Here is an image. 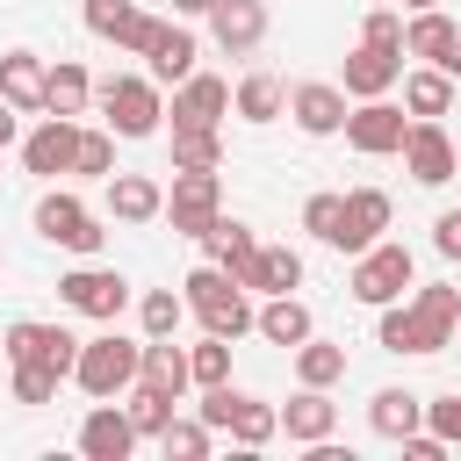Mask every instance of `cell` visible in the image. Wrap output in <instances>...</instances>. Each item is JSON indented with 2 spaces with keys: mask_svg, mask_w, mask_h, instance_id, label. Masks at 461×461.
Segmentation results:
<instances>
[{
  "mask_svg": "<svg viewBox=\"0 0 461 461\" xmlns=\"http://www.w3.org/2000/svg\"><path fill=\"white\" fill-rule=\"evenodd\" d=\"M173 403L180 396H166V389H151V382H130V425H137V439H158L166 432V418H173Z\"/></svg>",
  "mask_w": 461,
  "mask_h": 461,
  "instance_id": "obj_35",
  "label": "cell"
},
{
  "mask_svg": "<svg viewBox=\"0 0 461 461\" xmlns=\"http://www.w3.org/2000/svg\"><path fill=\"white\" fill-rule=\"evenodd\" d=\"M43 72H50V65H43L36 50H7V58H0V101H14L22 115H43Z\"/></svg>",
  "mask_w": 461,
  "mask_h": 461,
  "instance_id": "obj_24",
  "label": "cell"
},
{
  "mask_svg": "<svg viewBox=\"0 0 461 461\" xmlns=\"http://www.w3.org/2000/svg\"><path fill=\"white\" fill-rule=\"evenodd\" d=\"M432 252L439 259H461V209H439L432 216Z\"/></svg>",
  "mask_w": 461,
  "mask_h": 461,
  "instance_id": "obj_44",
  "label": "cell"
},
{
  "mask_svg": "<svg viewBox=\"0 0 461 461\" xmlns=\"http://www.w3.org/2000/svg\"><path fill=\"white\" fill-rule=\"evenodd\" d=\"M411 274H418V259H411V245H389V238H375L367 252H353V303H367V310H382V303H396L403 288H411Z\"/></svg>",
  "mask_w": 461,
  "mask_h": 461,
  "instance_id": "obj_5",
  "label": "cell"
},
{
  "mask_svg": "<svg viewBox=\"0 0 461 461\" xmlns=\"http://www.w3.org/2000/svg\"><path fill=\"white\" fill-rule=\"evenodd\" d=\"M303 288V252L295 245H259V281L252 295H295Z\"/></svg>",
  "mask_w": 461,
  "mask_h": 461,
  "instance_id": "obj_32",
  "label": "cell"
},
{
  "mask_svg": "<svg viewBox=\"0 0 461 461\" xmlns=\"http://www.w3.org/2000/svg\"><path fill=\"white\" fill-rule=\"evenodd\" d=\"M447 79H461V36H454V50H447V65H439Z\"/></svg>",
  "mask_w": 461,
  "mask_h": 461,
  "instance_id": "obj_48",
  "label": "cell"
},
{
  "mask_svg": "<svg viewBox=\"0 0 461 461\" xmlns=\"http://www.w3.org/2000/svg\"><path fill=\"white\" fill-rule=\"evenodd\" d=\"M425 425H432L447 447H461V389H454V396H432V403H425Z\"/></svg>",
  "mask_w": 461,
  "mask_h": 461,
  "instance_id": "obj_43",
  "label": "cell"
},
{
  "mask_svg": "<svg viewBox=\"0 0 461 461\" xmlns=\"http://www.w3.org/2000/svg\"><path fill=\"white\" fill-rule=\"evenodd\" d=\"M403 130H411V115H403L389 94L346 108V144H353L360 158H389V151H403Z\"/></svg>",
  "mask_w": 461,
  "mask_h": 461,
  "instance_id": "obj_8",
  "label": "cell"
},
{
  "mask_svg": "<svg viewBox=\"0 0 461 461\" xmlns=\"http://www.w3.org/2000/svg\"><path fill=\"white\" fill-rule=\"evenodd\" d=\"M101 94V115H108V130L115 137H151L158 130V115H166V101H158V79H137V72H115V79H101L94 86Z\"/></svg>",
  "mask_w": 461,
  "mask_h": 461,
  "instance_id": "obj_4",
  "label": "cell"
},
{
  "mask_svg": "<svg viewBox=\"0 0 461 461\" xmlns=\"http://www.w3.org/2000/svg\"><path fill=\"white\" fill-rule=\"evenodd\" d=\"M230 396H238L230 382H216V389H202V425H209V432H223V418H230Z\"/></svg>",
  "mask_w": 461,
  "mask_h": 461,
  "instance_id": "obj_45",
  "label": "cell"
},
{
  "mask_svg": "<svg viewBox=\"0 0 461 461\" xmlns=\"http://www.w3.org/2000/svg\"><path fill=\"white\" fill-rule=\"evenodd\" d=\"M137 382H151V389H166V396H187L194 382H187V346H173V339H144V353H137Z\"/></svg>",
  "mask_w": 461,
  "mask_h": 461,
  "instance_id": "obj_27",
  "label": "cell"
},
{
  "mask_svg": "<svg viewBox=\"0 0 461 461\" xmlns=\"http://www.w3.org/2000/svg\"><path fill=\"white\" fill-rule=\"evenodd\" d=\"M0 353H7V367H22V360H43V367L72 375V360H79V339H72L65 324H36V317H22V324H7V331H0Z\"/></svg>",
  "mask_w": 461,
  "mask_h": 461,
  "instance_id": "obj_10",
  "label": "cell"
},
{
  "mask_svg": "<svg viewBox=\"0 0 461 461\" xmlns=\"http://www.w3.org/2000/svg\"><path fill=\"white\" fill-rule=\"evenodd\" d=\"M72 173H86V180H108V173H115V130H79Z\"/></svg>",
  "mask_w": 461,
  "mask_h": 461,
  "instance_id": "obj_39",
  "label": "cell"
},
{
  "mask_svg": "<svg viewBox=\"0 0 461 461\" xmlns=\"http://www.w3.org/2000/svg\"><path fill=\"white\" fill-rule=\"evenodd\" d=\"M187 382L194 389H216V382H230V339H202V346H187Z\"/></svg>",
  "mask_w": 461,
  "mask_h": 461,
  "instance_id": "obj_38",
  "label": "cell"
},
{
  "mask_svg": "<svg viewBox=\"0 0 461 461\" xmlns=\"http://www.w3.org/2000/svg\"><path fill=\"white\" fill-rule=\"evenodd\" d=\"M281 432H288L295 447H317V439H331V432H339V403H331L324 389H310V382H303V389L281 403Z\"/></svg>",
  "mask_w": 461,
  "mask_h": 461,
  "instance_id": "obj_20",
  "label": "cell"
},
{
  "mask_svg": "<svg viewBox=\"0 0 461 461\" xmlns=\"http://www.w3.org/2000/svg\"><path fill=\"white\" fill-rule=\"evenodd\" d=\"M454 108V79L439 72V65H418V72H403V115H447Z\"/></svg>",
  "mask_w": 461,
  "mask_h": 461,
  "instance_id": "obj_31",
  "label": "cell"
},
{
  "mask_svg": "<svg viewBox=\"0 0 461 461\" xmlns=\"http://www.w3.org/2000/svg\"><path fill=\"white\" fill-rule=\"evenodd\" d=\"M137 58L151 65L158 86H180V79L194 72V29H187V22H151V36H144Z\"/></svg>",
  "mask_w": 461,
  "mask_h": 461,
  "instance_id": "obj_15",
  "label": "cell"
},
{
  "mask_svg": "<svg viewBox=\"0 0 461 461\" xmlns=\"http://www.w3.org/2000/svg\"><path fill=\"white\" fill-rule=\"evenodd\" d=\"M403 7H411V14H418V7H439V0H403Z\"/></svg>",
  "mask_w": 461,
  "mask_h": 461,
  "instance_id": "obj_49",
  "label": "cell"
},
{
  "mask_svg": "<svg viewBox=\"0 0 461 461\" xmlns=\"http://www.w3.org/2000/svg\"><path fill=\"white\" fill-rule=\"evenodd\" d=\"M252 331H259L267 346H288V353H295L317 324H310V303H303V295H267V303L252 310Z\"/></svg>",
  "mask_w": 461,
  "mask_h": 461,
  "instance_id": "obj_22",
  "label": "cell"
},
{
  "mask_svg": "<svg viewBox=\"0 0 461 461\" xmlns=\"http://www.w3.org/2000/svg\"><path fill=\"white\" fill-rule=\"evenodd\" d=\"M137 339H122V331H101V339H79V360H72V382L101 403V396H122L130 382H137Z\"/></svg>",
  "mask_w": 461,
  "mask_h": 461,
  "instance_id": "obj_3",
  "label": "cell"
},
{
  "mask_svg": "<svg viewBox=\"0 0 461 461\" xmlns=\"http://www.w3.org/2000/svg\"><path fill=\"white\" fill-rule=\"evenodd\" d=\"M151 22H158V14H144L137 0H86V29H94L101 43H115V50H144Z\"/></svg>",
  "mask_w": 461,
  "mask_h": 461,
  "instance_id": "obj_21",
  "label": "cell"
},
{
  "mask_svg": "<svg viewBox=\"0 0 461 461\" xmlns=\"http://www.w3.org/2000/svg\"><path fill=\"white\" fill-rule=\"evenodd\" d=\"M339 209H346V194H310V202H303V230H310L317 245H331V230H339Z\"/></svg>",
  "mask_w": 461,
  "mask_h": 461,
  "instance_id": "obj_41",
  "label": "cell"
},
{
  "mask_svg": "<svg viewBox=\"0 0 461 461\" xmlns=\"http://www.w3.org/2000/svg\"><path fill=\"white\" fill-rule=\"evenodd\" d=\"M86 101H94L86 65H79V58H58V65L43 72V115H86Z\"/></svg>",
  "mask_w": 461,
  "mask_h": 461,
  "instance_id": "obj_26",
  "label": "cell"
},
{
  "mask_svg": "<svg viewBox=\"0 0 461 461\" xmlns=\"http://www.w3.org/2000/svg\"><path fill=\"white\" fill-rule=\"evenodd\" d=\"M216 166H223L216 130H173V173H216Z\"/></svg>",
  "mask_w": 461,
  "mask_h": 461,
  "instance_id": "obj_34",
  "label": "cell"
},
{
  "mask_svg": "<svg viewBox=\"0 0 461 461\" xmlns=\"http://www.w3.org/2000/svg\"><path fill=\"white\" fill-rule=\"evenodd\" d=\"M166 209V187L144 180V173H108V216L115 223H151Z\"/></svg>",
  "mask_w": 461,
  "mask_h": 461,
  "instance_id": "obj_23",
  "label": "cell"
},
{
  "mask_svg": "<svg viewBox=\"0 0 461 461\" xmlns=\"http://www.w3.org/2000/svg\"><path fill=\"white\" fill-rule=\"evenodd\" d=\"M367 425H375L382 439H403V432L425 425V396H411V389H375V396H367Z\"/></svg>",
  "mask_w": 461,
  "mask_h": 461,
  "instance_id": "obj_28",
  "label": "cell"
},
{
  "mask_svg": "<svg viewBox=\"0 0 461 461\" xmlns=\"http://www.w3.org/2000/svg\"><path fill=\"white\" fill-rule=\"evenodd\" d=\"M454 324H461V288H454V281H432V288H418L411 303H403V295L382 303L375 339H382L389 353H447V346H454Z\"/></svg>",
  "mask_w": 461,
  "mask_h": 461,
  "instance_id": "obj_1",
  "label": "cell"
},
{
  "mask_svg": "<svg viewBox=\"0 0 461 461\" xmlns=\"http://www.w3.org/2000/svg\"><path fill=\"white\" fill-rule=\"evenodd\" d=\"M339 375H346V346H331V339H317V331H310V339L295 346V382H310V389H331Z\"/></svg>",
  "mask_w": 461,
  "mask_h": 461,
  "instance_id": "obj_33",
  "label": "cell"
},
{
  "mask_svg": "<svg viewBox=\"0 0 461 461\" xmlns=\"http://www.w3.org/2000/svg\"><path fill=\"white\" fill-rule=\"evenodd\" d=\"M454 36H461V22H447L439 7H418V14L403 22V58H425V65H447V50H454Z\"/></svg>",
  "mask_w": 461,
  "mask_h": 461,
  "instance_id": "obj_25",
  "label": "cell"
},
{
  "mask_svg": "<svg viewBox=\"0 0 461 461\" xmlns=\"http://www.w3.org/2000/svg\"><path fill=\"white\" fill-rule=\"evenodd\" d=\"M454 353H461V324H454Z\"/></svg>",
  "mask_w": 461,
  "mask_h": 461,
  "instance_id": "obj_50",
  "label": "cell"
},
{
  "mask_svg": "<svg viewBox=\"0 0 461 461\" xmlns=\"http://www.w3.org/2000/svg\"><path fill=\"white\" fill-rule=\"evenodd\" d=\"M58 303L65 310H79V317H94V324H115L122 317V303H130V281L115 274V267H72L65 281H58Z\"/></svg>",
  "mask_w": 461,
  "mask_h": 461,
  "instance_id": "obj_7",
  "label": "cell"
},
{
  "mask_svg": "<svg viewBox=\"0 0 461 461\" xmlns=\"http://www.w3.org/2000/svg\"><path fill=\"white\" fill-rule=\"evenodd\" d=\"M454 166H461L454 137H447L432 115H411V130H403V173H411L418 187H447V180H454Z\"/></svg>",
  "mask_w": 461,
  "mask_h": 461,
  "instance_id": "obj_9",
  "label": "cell"
},
{
  "mask_svg": "<svg viewBox=\"0 0 461 461\" xmlns=\"http://www.w3.org/2000/svg\"><path fill=\"white\" fill-rule=\"evenodd\" d=\"M230 108H238L245 122H281V108H288V86H281L274 72H245V79H238V94H230Z\"/></svg>",
  "mask_w": 461,
  "mask_h": 461,
  "instance_id": "obj_30",
  "label": "cell"
},
{
  "mask_svg": "<svg viewBox=\"0 0 461 461\" xmlns=\"http://www.w3.org/2000/svg\"><path fill=\"white\" fill-rule=\"evenodd\" d=\"M158 447H166V461H202V454L216 447V432H209L202 418H180V411H173L166 432H158Z\"/></svg>",
  "mask_w": 461,
  "mask_h": 461,
  "instance_id": "obj_37",
  "label": "cell"
},
{
  "mask_svg": "<svg viewBox=\"0 0 461 461\" xmlns=\"http://www.w3.org/2000/svg\"><path fill=\"white\" fill-rule=\"evenodd\" d=\"M130 447H137L130 411H115V396H101V403L86 411V425H79V454H86V461H130Z\"/></svg>",
  "mask_w": 461,
  "mask_h": 461,
  "instance_id": "obj_18",
  "label": "cell"
},
{
  "mask_svg": "<svg viewBox=\"0 0 461 461\" xmlns=\"http://www.w3.org/2000/svg\"><path fill=\"white\" fill-rule=\"evenodd\" d=\"M158 216H173V230L180 238H202L216 216H223V187H216V173H173V187H166V209Z\"/></svg>",
  "mask_w": 461,
  "mask_h": 461,
  "instance_id": "obj_11",
  "label": "cell"
},
{
  "mask_svg": "<svg viewBox=\"0 0 461 461\" xmlns=\"http://www.w3.org/2000/svg\"><path fill=\"white\" fill-rule=\"evenodd\" d=\"M72 151H79V115H43V122L22 137V166H29L36 180L72 173Z\"/></svg>",
  "mask_w": 461,
  "mask_h": 461,
  "instance_id": "obj_12",
  "label": "cell"
},
{
  "mask_svg": "<svg viewBox=\"0 0 461 461\" xmlns=\"http://www.w3.org/2000/svg\"><path fill=\"white\" fill-rule=\"evenodd\" d=\"M288 115H295L303 137H339V130H346V86H331V79H303V86L288 94Z\"/></svg>",
  "mask_w": 461,
  "mask_h": 461,
  "instance_id": "obj_17",
  "label": "cell"
},
{
  "mask_svg": "<svg viewBox=\"0 0 461 461\" xmlns=\"http://www.w3.org/2000/svg\"><path fill=\"white\" fill-rule=\"evenodd\" d=\"M58 382H65L58 367H43V360H22V367H14V403H29V411H36V403H50V396H58Z\"/></svg>",
  "mask_w": 461,
  "mask_h": 461,
  "instance_id": "obj_40",
  "label": "cell"
},
{
  "mask_svg": "<svg viewBox=\"0 0 461 461\" xmlns=\"http://www.w3.org/2000/svg\"><path fill=\"white\" fill-rule=\"evenodd\" d=\"M223 108H230V86L216 79V72H187L180 86H173V130H216L223 122Z\"/></svg>",
  "mask_w": 461,
  "mask_h": 461,
  "instance_id": "obj_14",
  "label": "cell"
},
{
  "mask_svg": "<svg viewBox=\"0 0 461 461\" xmlns=\"http://www.w3.org/2000/svg\"><path fill=\"white\" fill-rule=\"evenodd\" d=\"M396 79H403V50H382V43H360V50H346V72H339L346 101H375V94H389Z\"/></svg>",
  "mask_w": 461,
  "mask_h": 461,
  "instance_id": "obj_16",
  "label": "cell"
},
{
  "mask_svg": "<svg viewBox=\"0 0 461 461\" xmlns=\"http://www.w3.org/2000/svg\"><path fill=\"white\" fill-rule=\"evenodd\" d=\"M223 432H230L245 454H259V447L281 432V411H274V403H259V396H230V418H223Z\"/></svg>",
  "mask_w": 461,
  "mask_h": 461,
  "instance_id": "obj_29",
  "label": "cell"
},
{
  "mask_svg": "<svg viewBox=\"0 0 461 461\" xmlns=\"http://www.w3.org/2000/svg\"><path fill=\"white\" fill-rule=\"evenodd\" d=\"M360 43L403 50V14H396V7H367V22H360Z\"/></svg>",
  "mask_w": 461,
  "mask_h": 461,
  "instance_id": "obj_42",
  "label": "cell"
},
{
  "mask_svg": "<svg viewBox=\"0 0 461 461\" xmlns=\"http://www.w3.org/2000/svg\"><path fill=\"white\" fill-rule=\"evenodd\" d=\"M389 216H396V202H389L382 187H353V194H346V209H339L331 252H367V245L389 230Z\"/></svg>",
  "mask_w": 461,
  "mask_h": 461,
  "instance_id": "obj_13",
  "label": "cell"
},
{
  "mask_svg": "<svg viewBox=\"0 0 461 461\" xmlns=\"http://www.w3.org/2000/svg\"><path fill=\"white\" fill-rule=\"evenodd\" d=\"M14 137H22V108H14V101H0V151H7Z\"/></svg>",
  "mask_w": 461,
  "mask_h": 461,
  "instance_id": "obj_46",
  "label": "cell"
},
{
  "mask_svg": "<svg viewBox=\"0 0 461 461\" xmlns=\"http://www.w3.org/2000/svg\"><path fill=\"white\" fill-rule=\"evenodd\" d=\"M216 0H173V14H209Z\"/></svg>",
  "mask_w": 461,
  "mask_h": 461,
  "instance_id": "obj_47",
  "label": "cell"
},
{
  "mask_svg": "<svg viewBox=\"0 0 461 461\" xmlns=\"http://www.w3.org/2000/svg\"><path fill=\"white\" fill-rule=\"evenodd\" d=\"M209 36H216V50H230V58L259 50V43H267V0H216V7H209Z\"/></svg>",
  "mask_w": 461,
  "mask_h": 461,
  "instance_id": "obj_19",
  "label": "cell"
},
{
  "mask_svg": "<svg viewBox=\"0 0 461 461\" xmlns=\"http://www.w3.org/2000/svg\"><path fill=\"white\" fill-rule=\"evenodd\" d=\"M180 317H187V295H173V288H144V303H137L144 339H173V331H180Z\"/></svg>",
  "mask_w": 461,
  "mask_h": 461,
  "instance_id": "obj_36",
  "label": "cell"
},
{
  "mask_svg": "<svg viewBox=\"0 0 461 461\" xmlns=\"http://www.w3.org/2000/svg\"><path fill=\"white\" fill-rule=\"evenodd\" d=\"M180 295H187V310L202 317V331H216V339H245L252 331V295L209 259V267H194L187 281H180Z\"/></svg>",
  "mask_w": 461,
  "mask_h": 461,
  "instance_id": "obj_2",
  "label": "cell"
},
{
  "mask_svg": "<svg viewBox=\"0 0 461 461\" xmlns=\"http://www.w3.org/2000/svg\"><path fill=\"white\" fill-rule=\"evenodd\" d=\"M36 238H50V245H65V252H79V259H94L101 252V216L72 194V187H50L43 202H36Z\"/></svg>",
  "mask_w": 461,
  "mask_h": 461,
  "instance_id": "obj_6",
  "label": "cell"
}]
</instances>
